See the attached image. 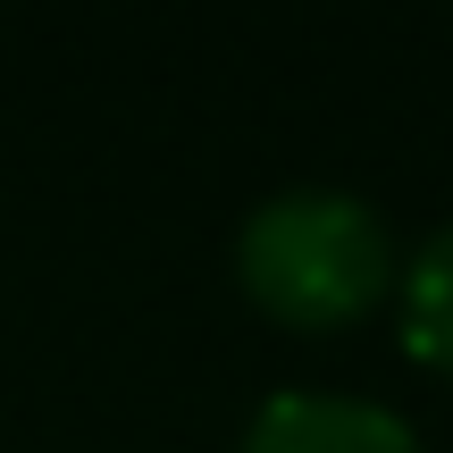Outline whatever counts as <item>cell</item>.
<instances>
[{"label": "cell", "instance_id": "cell-3", "mask_svg": "<svg viewBox=\"0 0 453 453\" xmlns=\"http://www.w3.org/2000/svg\"><path fill=\"white\" fill-rule=\"evenodd\" d=\"M395 303H403V344H411V361L437 370V378H453V226H437V235L403 260Z\"/></svg>", "mask_w": 453, "mask_h": 453}, {"label": "cell", "instance_id": "cell-1", "mask_svg": "<svg viewBox=\"0 0 453 453\" xmlns=\"http://www.w3.org/2000/svg\"><path fill=\"white\" fill-rule=\"evenodd\" d=\"M395 243L387 219L361 194L336 185H303V194H277L243 219L235 235V286L252 294L260 319L294 327V336H327V327L370 319L395 294Z\"/></svg>", "mask_w": 453, "mask_h": 453}, {"label": "cell", "instance_id": "cell-2", "mask_svg": "<svg viewBox=\"0 0 453 453\" xmlns=\"http://www.w3.org/2000/svg\"><path fill=\"white\" fill-rule=\"evenodd\" d=\"M243 453H420L395 411L361 395H269L243 428Z\"/></svg>", "mask_w": 453, "mask_h": 453}]
</instances>
